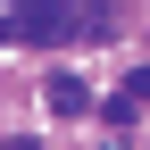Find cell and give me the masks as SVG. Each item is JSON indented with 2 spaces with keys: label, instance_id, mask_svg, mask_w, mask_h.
I'll return each instance as SVG.
<instances>
[{
  "label": "cell",
  "instance_id": "obj_1",
  "mask_svg": "<svg viewBox=\"0 0 150 150\" xmlns=\"http://www.w3.org/2000/svg\"><path fill=\"white\" fill-rule=\"evenodd\" d=\"M17 42H67V17L59 8H25L17 17Z\"/></svg>",
  "mask_w": 150,
  "mask_h": 150
},
{
  "label": "cell",
  "instance_id": "obj_2",
  "mask_svg": "<svg viewBox=\"0 0 150 150\" xmlns=\"http://www.w3.org/2000/svg\"><path fill=\"white\" fill-rule=\"evenodd\" d=\"M42 100H50V117H83V108H92V92L75 83V75H50V92H42Z\"/></svg>",
  "mask_w": 150,
  "mask_h": 150
},
{
  "label": "cell",
  "instance_id": "obj_3",
  "mask_svg": "<svg viewBox=\"0 0 150 150\" xmlns=\"http://www.w3.org/2000/svg\"><path fill=\"white\" fill-rule=\"evenodd\" d=\"M125 100H134V108L150 100V67H134V83H125Z\"/></svg>",
  "mask_w": 150,
  "mask_h": 150
},
{
  "label": "cell",
  "instance_id": "obj_4",
  "mask_svg": "<svg viewBox=\"0 0 150 150\" xmlns=\"http://www.w3.org/2000/svg\"><path fill=\"white\" fill-rule=\"evenodd\" d=\"M0 42H17V17H0Z\"/></svg>",
  "mask_w": 150,
  "mask_h": 150
}]
</instances>
